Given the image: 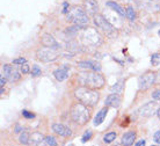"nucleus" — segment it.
<instances>
[{
  "mask_svg": "<svg viewBox=\"0 0 160 146\" xmlns=\"http://www.w3.org/2000/svg\"><path fill=\"white\" fill-rule=\"evenodd\" d=\"M77 80H78V83L81 86L89 87V88H93V89H100L104 85L103 75L100 74L99 72L91 71V70H89V72L86 71L78 73Z\"/></svg>",
  "mask_w": 160,
  "mask_h": 146,
  "instance_id": "1",
  "label": "nucleus"
},
{
  "mask_svg": "<svg viewBox=\"0 0 160 146\" xmlns=\"http://www.w3.org/2000/svg\"><path fill=\"white\" fill-rule=\"evenodd\" d=\"M74 98L86 106L94 107L95 104H98L99 100H100V94L96 92V89L80 86L74 89Z\"/></svg>",
  "mask_w": 160,
  "mask_h": 146,
  "instance_id": "2",
  "label": "nucleus"
},
{
  "mask_svg": "<svg viewBox=\"0 0 160 146\" xmlns=\"http://www.w3.org/2000/svg\"><path fill=\"white\" fill-rule=\"evenodd\" d=\"M70 115H71L72 121L76 124H78V125H84L91 118V110H89L88 106H86L82 102L78 101L77 103L72 104L71 109H70Z\"/></svg>",
  "mask_w": 160,
  "mask_h": 146,
  "instance_id": "3",
  "label": "nucleus"
},
{
  "mask_svg": "<svg viewBox=\"0 0 160 146\" xmlns=\"http://www.w3.org/2000/svg\"><path fill=\"white\" fill-rule=\"evenodd\" d=\"M93 19H94V23H95L96 27L99 28L107 37H109V38H116L117 34H118L116 28L114 27L112 23H109L108 20L103 15L95 14V15L93 16Z\"/></svg>",
  "mask_w": 160,
  "mask_h": 146,
  "instance_id": "4",
  "label": "nucleus"
},
{
  "mask_svg": "<svg viewBox=\"0 0 160 146\" xmlns=\"http://www.w3.org/2000/svg\"><path fill=\"white\" fill-rule=\"evenodd\" d=\"M68 21L74 24H86L88 23V14L85 9H81L78 6H72L66 14Z\"/></svg>",
  "mask_w": 160,
  "mask_h": 146,
  "instance_id": "5",
  "label": "nucleus"
},
{
  "mask_svg": "<svg viewBox=\"0 0 160 146\" xmlns=\"http://www.w3.org/2000/svg\"><path fill=\"white\" fill-rule=\"evenodd\" d=\"M81 40L87 45L98 47L102 43V37L99 34V32L94 28H85L81 33Z\"/></svg>",
  "mask_w": 160,
  "mask_h": 146,
  "instance_id": "6",
  "label": "nucleus"
},
{
  "mask_svg": "<svg viewBox=\"0 0 160 146\" xmlns=\"http://www.w3.org/2000/svg\"><path fill=\"white\" fill-rule=\"evenodd\" d=\"M37 59L43 62V63H50V62H55L58 58V52L56 49L52 48H41L36 51Z\"/></svg>",
  "mask_w": 160,
  "mask_h": 146,
  "instance_id": "7",
  "label": "nucleus"
},
{
  "mask_svg": "<svg viewBox=\"0 0 160 146\" xmlns=\"http://www.w3.org/2000/svg\"><path fill=\"white\" fill-rule=\"evenodd\" d=\"M157 81V73L156 72H148L145 74L140 75L138 78V88L140 91H146Z\"/></svg>",
  "mask_w": 160,
  "mask_h": 146,
  "instance_id": "8",
  "label": "nucleus"
},
{
  "mask_svg": "<svg viewBox=\"0 0 160 146\" xmlns=\"http://www.w3.org/2000/svg\"><path fill=\"white\" fill-rule=\"evenodd\" d=\"M157 108H158L157 100L150 101V102L145 103L144 106L140 107L139 110H138V114L142 117H151L153 114H157Z\"/></svg>",
  "mask_w": 160,
  "mask_h": 146,
  "instance_id": "9",
  "label": "nucleus"
},
{
  "mask_svg": "<svg viewBox=\"0 0 160 146\" xmlns=\"http://www.w3.org/2000/svg\"><path fill=\"white\" fill-rule=\"evenodd\" d=\"M2 70H4V74L8 79V81L15 83L18 80H20V78H21L20 73H19V71H18L14 66L9 65V64H5L4 67H2Z\"/></svg>",
  "mask_w": 160,
  "mask_h": 146,
  "instance_id": "10",
  "label": "nucleus"
},
{
  "mask_svg": "<svg viewBox=\"0 0 160 146\" xmlns=\"http://www.w3.org/2000/svg\"><path fill=\"white\" fill-rule=\"evenodd\" d=\"M41 43L43 44L44 47L52 48V49H56V50H58L60 48L59 43L56 41V38L52 35L48 34V33H45V34H43V35L41 36Z\"/></svg>",
  "mask_w": 160,
  "mask_h": 146,
  "instance_id": "11",
  "label": "nucleus"
},
{
  "mask_svg": "<svg viewBox=\"0 0 160 146\" xmlns=\"http://www.w3.org/2000/svg\"><path fill=\"white\" fill-rule=\"evenodd\" d=\"M51 128L55 133L59 134L62 137H70L72 134V131H71L70 128H68L64 124H60V123H53Z\"/></svg>",
  "mask_w": 160,
  "mask_h": 146,
  "instance_id": "12",
  "label": "nucleus"
},
{
  "mask_svg": "<svg viewBox=\"0 0 160 146\" xmlns=\"http://www.w3.org/2000/svg\"><path fill=\"white\" fill-rule=\"evenodd\" d=\"M78 66L80 68H86V70H91V71H101V65L100 63H98L95 60H82L78 63Z\"/></svg>",
  "mask_w": 160,
  "mask_h": 146,
  "instance_id": "13",
  "label": "nucleus"
},
{
  "mask_svg": "<svg viewBox=\"0 0 160 146\" xmlns=\"http://www.w3.org/2000/svg\"><path fill=\"white\" fill-rule=\"evenodd\" d=\"M84 9L89 15H95L98 12V1L96 0H84Z\"/></svg>",
  "mask_w": 160,
  "mask_h": 146,
  "instance_id": "14",
  "label": "nucleus"
},
{
  "mask_svg": "<svg viewBox=\"0 0 160 146\" xmlns=\"http://www.w3.org/2000/svg\"><path fill=\"white\" fill-rule=\"evenodd\" d=\"M53 77L57 81H64L65 79L68 78V66L64 65V67L58 68L56 71H53Z\"/></svg>",
  "mask_w": 160,
  "mask_h": 146,
  "instance_id": "15",
  "label": "nucleus"
},
{
  "mask_svg": "<svg viewBox=\"0 0 160 146\" xmlns=\"http://www.w3.org/2000/svg\"><path fill=\"white\" fill-rule=\"evenodd\" d=\"M106 106L107 107H114V108H117V107L120 106L121 103V99L118 94L116 93H112V94H109L107 96V99H106Z\"/></svg>",
  "mask_w": 160,
  "mask_h": 146,
  "instance_id": "16",
  "label": "nucleus"
},
{
  "mask_svg": "<svg viewBox=\"0 0 160 146\" xmlns=\"http://www.w3.org/2000/svg\"><path fill=\"white\" fill-rule=\"evenodd\" d=\"M135 139H136V132L135 131H128L122 137V145H125V146L132 145L133 142H135Z\"/></svg>",
  "mask_w": 160,
  "mask_h": 146,
  "instance_id": "17",
  "label": "nucleus"
},
{
  "mask_svg": "<svg viewBox=\"0 0 160 146\" xmlns=\"http://www.w3.org/2000/svg\"><path fill=\"white\" fill-rule=\"evenodd\" d=\"M107 113H108V107L106 106L104 108H102L98 114H96L95 118H94V122H93V124L95 126L100 125L101 123L103 122L104 118H106V116H107Z\"/></svg>",
  "mask_w": 160,
  "mask_h": 146,
  "instance_id": "18",
  "label": "nucleus"
},
{
  "mask_svg": "<svg viewBox=\"0 0 160 146\" xmlns=\"http://www.w3.org/2000/svg\"><path fill=\"white\" fill-rule=\"evenodd\" d=\"M42 142H44V136L38 131H35L30 134V138H29V144L32 145H38Z\"/></svg>",
  "mask_w": 160,
  "mask_h": 146,
  "instance_id": "19",
  "label": "nucleus"
},
{
  "mask_svg": "<svg viewBox=\"0 0 160 146\" xmlns=\"http://www.w3.org/2000/svg\"><path fill=\"white\" fill-rule=\"evenodd\" d=\"M106 5H107V6H108V7H110V8H112V11H115V12H116V13H118V14H120L121 16L127 15V12H125V11H124L123 8L121 7L120 5H118V4H116V3H115V1H107V3H106Z\"/></svg>",
  "mask_w": 160,
  "mask_h": 146,
  "instance_id": "20",
  "label": "nucleus"
},
{
  "mask_svg": "<svg viewBox=\"0 0 160 146\" xmlns=\"http://www.w3.org/2000/svg\"><path fill=\"white\" fill-rule=\"evenodd\" d=\"M115 139H116V132L115 131H110V132H108V133H106L103 136V142L106 144H110Z\"/></svg>",
  "mask_w": 160,
  "mask_h": 146,
  "instance_id": "21",
  "label": "nucleus"
},
{
  "mask_svg": "<svg viewBox=\"0 0 160 146\" xmlns=\"http://www.w3.org/2000/svg\"><path fill=\"white\" fill-rule=\"evenodd\" d=\"M123 80H120V81H117L116 83H114L112 87H110V91L112 93H116V94H120L122 89H123Z\"/></svg>",
  "mask_w": 160,
  "mask_h": 146,
  "instance_id": "22",
  "label": "nucleus"
},
{
  "mask_svg": "<svg viewBox=\"0 0 160 146\" xmlns=\"http://www.w3.org/2000/svg\"><path fill=\"white\" fill-rule=\"evenodd\" d=\"M125 12H127V15L125 16L129 19V21H131V22L135 21V19H136V13L133 11V7H132V6H128Z\"/></svg>",
  "mask_w": 160,
  "mask_h": 146,
  "instance_id": "23",
  "label": "nucleus"
},
{
  "mask_svg": "<svg viewBox=\"0 0 160 146\" xmlns=\"http://www.w3.org/2000/svg\"><path fill=\"white\" fill-rule=\"evenodd\" d=\"M29 138H30V133L27 132V131H23L20 136V143L21 144H23V145L29 144Z\"/></svg>",
  "mask_w": 160,
  "mask_h": 146,
  "instance_id": "24",
  "label": "nucleus"
},
{
  "mask_svg": "<svg viewBox=\"0 0 160 146\" xmlns=\"http://www.w3.org/2000/svg\"><path fill=\"white\" fill-rule=\"evenodd\" d=\"M44 144L45 145H50V146H56L57 145V142L55 137H52V136H47V137H44Z\"/></svg>",
  "mask_w": 160,
  "mask_h": 146,
  "instance_id": "25",
  "label": "nucleus"
},
{
  "mask_svg": "<svg viewBox=\"0 0 160 146\" xmlns=\"http://www.w3.org/2000/svg\"><path fill=\"white\" fill-rule=\"evenodd\" d=\"M151 64L152 66H158L160 64V55L159 53H153L151 56Z\"/></svg>",
  "mask_w": 160,
  "mask_h": 146,
  "instance_id": "26",
  "label": "nucleus"
},
{
  "mask_svg": "<svg viewBox=\"0 0 160 146\" xmlns=\"http://www.w3.org/2000/svg\"><path fill=\"white\" fill-rule=\"evenodd\" d=\"M92 138V131L91 130H87L86 132L84 133V136H82V138H81V143H86V142H88L89 139Z\"/></svg>",
  "mask_w": 160,
  "mask_h": 146,
  "instance_id": "27",
  "label": "nucleus"
},
{
  "mask_svg": "<svg viewBox=\"0 0 160 146\" xmlns=\"http://www.w3.org/2000/svg\"><path fill=\"white\" fill-rule=\"evenodd\" d=\"M32 75H34V77H38V75H41V68L37 65H34V66L32 67Z\"/></svg>",
  "mask_w": 160,
  "mask_h": 146,
  "instance_id": "28",
  "label": "nucleus"
},
{
  "mask_svg": "<svg viewBox=\"0 0 160 146\" xmlns=\"http://www.w3.org/2000/svg\"><path fill=\"white\" fill-rule=\"evenodd\" d=\"M22 115H23L24 118H28V119L35 117V114H32V113H30V111H28V110H22Z\"/></svg>",
  "mask_w": 160,
  "mask_h": 146,
  "instance_id": "29",
  "label": "nucleus"
},
{
  "mask_svg": "<svg viewBox=\"0 0 160 146\" xmlns=\"http://www.w3.org/2000/svg\"><path fill=\"white\" fill-rule=\"evenodd\" d=\"M21 72H22V74H27V73H29L30 72V70H29V66L27 65V63H24L21 65Z\"/></svg>",
  "mask_w": 160,
  "mask_h": 146,
  "instance_id": "30",
  "label": "nucleus"
},
{
  "mask_svg": "<svg viewBox=\"0 0 160 146\" xmlns=\"http://www.w3.org/2000/svg\"><path fill=\"white\" fill-rule=\"evenodd\" d=\"M26 62H27V60H26V58H23V57L13 59V64H15V65H22V64H24Z\"/></svg>",
  "mask_w": 160,
  "mask_h": 146,
  "instance_id": "31",
  "label": "nucleus"
},
{
  "mask_svg": "<svg viewBox=\"0 0 160 146\" xmlns=\"http://www.w3.org/2000/svg\"><path fill=\"white\" fill-rule=\"evenodd\" d=\"M153 140H154L156 144H160V130L154 132V134H153Z\"/></svg>",
  "mask_w": 160,
  "mask_h": 146,
  "instance_id": "32",
  "label": "nucleus"
},
{
  "mask_svg": "<svg viewBox=\"0 0 160 146\" xmlns=\"http://www.w3.org/2000/svg\"><path fill=\"white\" fill-rule=\"evenodd\" d=\"M152 99L157 100V101H160V89H156V91L152 93Z\"/></svg>",
  "mask_w": 160,
  "mask_h": 146,
  "instance_id": "33",
  "label": "nucleus"
},
{
  "mask_svg": "<svg viewBox=\"0 0 160 146\" xmlns=\"http://www.w3.org/2000/svg\"><path fill=\"white\" fill-rule=\"evenodd\" d=\"M7 78L6 77H4V75H1V78H0V86L4 87L5 85H6V81H7Z\"/></svg>",
  "mask_w": 160,
  "mask_h": 146,
  "instance_id": "34",
  "label": "nucleus"
},
{
  "mask_svg": "<svg viewBox=\"0 0 160 146\" xmlns=\"http://www.w3.org/2000/svg\"><path fill=\"white\" fill-rule=\"evenodd\" d=\"M142 145H145V140H144V139H142V140H139V142L136 143V146H142Z\"/></svg>",
  "mask_w": 160,
  "mask_h": 146,
  "instance_id": "35",
  "label": "nucleus"
},
{
  "mask_svg": "<svg viewBox=\"0 0 160 146\" xmlns=\"http://www.w3.org/2000/svg\"><path fill=\"white\" fill-rule=\"evenodd\" d=\"M21 130H22V128H21V126H16V128H15V132H16V133H18V132H20Z\"/></svg>",
  "mask_w": 160,
  "mask_h": 146,
  "instance_id": "36",
  "label": "nucleus"
},
{
  "mask_svg": "<svg viewBox=\"0 0 160 146\" xmlns=\"http://www.w3.org/2000/svg\"><path fill=\"white\" fill-rule=\"evenodd\" d=\"M157 116H158V118L160 119V108L158 109V110H157Z\"/></svg>",
  "mask_w": 160,
  "mask_h": 146,
  "instance_id": "37",
  "label": "nucleus"
},
{
  "mask_svg": "<svg viewBox=\"0 0 160 146\" xmlns=\"http://www.w3.org/2000/svg\"><path fill=\"white\" fill-rule=\"evenodd\" d=\"M157 77H159V79H158V81H160V70H159V72H158V75Z\"/></svg>",
  "mask_w": 160,
  "mask_h": 146,
  "instance_id": "38",
  "label": "nucleus"
},
{
  "mask_svg": "<svg viewBox=\"0 0 160 146\" xmlns=\"http://www.w3.org/2000/svg\"><path fill=\"white\" fill-rule=\"evenodd\" d=\"M158 35H159V36H160V30H159V32H158Z\"/></svg>",
  "mask_w": 160,
  "mask_h": 146,
  "instance_id": "39",
  "label": "nucleus"
}]
</instances>
